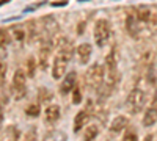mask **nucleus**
Returning a JSON list of instances; mask_svg holds the SVG:
<instances>
[{"instance_id": "f257e3e1", "label": "nucleus", "mask_w": 157, "mask_h": 141, "mask_svg": "<svg viewBox=\"0 0 157 141\" xmlns=\"http://www.w3.org/2000/svg\"><path fill=\"white\" fill-rule=\"evenodd\" d=\"M72 55H74V47H72L71 41H68L66 38H61L57 46V54H55L54 63H52V77L55 80L61 79L66 74L68 63L71 61Z\"/></svg>"}, {"instance_id": "f03ea898", "label": "nucleus", "mask_w": 157, "mask_h": 141, "mask_svg": "<svg viewBox=\"0 0 157 141\" xmlns=\"http://www.w3.org/2000/svg\"><path fill=\"white\" fill-rule=\"evenodd\" d=\"M104 71H105V79H107V85L113 86L120 82V71H118V58H116V50L112 49L110 52L105 57V66H104Z\"/></svg>"}, {"instance_id": "7ed1b4c3", "label": "nucleus", "mask_w": 157, "mask_h": 141, "mask_svg": "<svg viewBox=\"0 0 157 141\" xmlns=\"http://www.w3.org/2000/svg\"><path fill=\"white\" fill-rule=\"evenodd\" d=\"M85 79H86L88 88L98 91V89L102 86V83H104V79H105V71H104V66L101 65V63H94V65L86 71Z\"/></svg>"}, {"instance_id": "20e7f679", "label": "nucleus", "mask_w": 157, "mask_h": 141, "mask_svg": "<svg viewBox=\"0 0 157 141\" xmlns=\"http://www.w3.org/2000/svg\"><path fill=\"white\" fill-rule=\"evenodd\" d=\"M110 35H112L110 22L107 19H98L94 24V28H93V38H94L96 46L104 47L107 44V41L110 39Z\"/></svg>"}, {"instance_id": "39448f33", "label": "nucleus", "mask_w": 157, "mask_h": 141, "mask_svg": "<svg viewBox=\"0 0 157 141\" xmlns=\"http://www.w3.org/2000/svg\"><path fill=\"white\" fill-rule=\"evenodd\" d=\"M145 100H146V96L145 93L141 91L140 88H134L132 91L129 93L127 99H126V108L130 114H137L143 110L145 107Z\"/></svg>"}, {"instance_id": "423d86ee", "label": "nucleus", "mask_w": 157, "mask_h": 141, "mask_svg": "<svg viewBox=\"0 0 157 141\" xmlns=\"http://www.w3.org/2000/svg\"><path fill=\"white\" fill-rule=\"evenodd\" d=\"M13 94L17 100L24 99L25 94H27V74H25L22 69H16L14 75H13Z\"/></svg>"}, {"instance_id": "0eeeda50", "label": "nucleus", "mask_w": 157, "mask_h": 141, "mask_svg": "<svg viewBox=\"0 0 157 141\" xmlns=\"http://www.w3.org/2000/svg\"><path fill=\"white\" fill-rule=\"evenodd\" d=\"M93 113H94L93 102L88 100V102H86V108H85V110H80V111L75 114V119H74V132H75V133L82 130V127L86 124L88 118H90Z\"/></svg>"}, {"instance_id": "6e6552de", "label": "nucleus", "mask_w": 157, "mask_h": 141, "mask_svg": "<svg viewBox=\"0 0 157 141\" xmlns=\"http://www.w3.org/2000/svg\"><path fill=\"white\" fill-rule=\"evenodd\" d=\"M126 28H127V33L130 35V38L137 39L138 35H140V24H138L135 11H129L127 13V16H126Z\"/></svg>"}, {"instance_id": "1a4fd4ad", "label": "nucleus", "mask_w": 157, "mask_h": 141, "mask_svg": "<svg viewBox=\"0 0 157 141\" xmlns=\"http://www.w3.org/2000/svg\"><path fill=\"white\" fill-rule=\"evenodd\" d=\"M41 25H43V30H44V35L43 38H54L58 32V22L55 20L54 16H44L41 19Z\"/></svg>"}, {"instance_id": "9d476101", "label": "nucleus", "mask_w": 157, "mask_h": 141, "mask_svg": "<svg viewBox=\"0 0 157 141\" xmlns=\"http://www.w3.org/2000/svg\"><path fill=\"white\" fill-rule=\"evenodd\" d=\"M155 122H157V94L154 96L152 104L145 111V116H143V125L145 127H152Z\"/></svg>"}, {"instance_id": "9b49d317", "label": "nucleus", "mask_w": 157, "mask_h": 141, "mask_svg": "<svg viewBox=\"0 0 157 141\" xmlns=\"http://www.w3.org/2000/svg\"><path fill=\"white\" fill-rule=\"evenodd\" d=\"M75 82H77V74H75L74 71H71V72L66 74V77L63 79V82H61V85H60V93H61L63 96L69 94V91H72V89L77 86Z\"/></svg>"}, {"instance_id": "f8f14e48", "label": "nucleus", "mask_w": 157, "mask_h": 141, "mask_svg": "<svg viewBox=\"0 0 157 141\" xmlns=\"http://www.w3.org/2000/svg\"><path fill=\"white\" fill-rule=\"evenodd\" d=\"M75 52H77V57H78V63H80V65H86V63L90 61V58H91L93 49H91V46L88 43H83L80 46H77Z\"/></svg>"}, {"instance_id": "ddd939ff", "label": "nucleus", "mask_w": 157, "mask_h": 141, "mask_svg": "<svg viewBox=\"0 0 157 141\" xmlns=\"http://www.w3.org/2000/svg\"><path fill=\"white\" fill-rule=\"evenodd\" d=\"M44 119L47 124H55L60 119V107L58 105H49L44 110Z\"/></svg>"}, {"instance_id": "4468645a", "label": "nucleus", "mask_w": 157, "mask_h": 141, "mask_svg": "<svg viewBox=\"0 0 157 141\" xmlns=\"http://www.w3.org/2000/svg\"><path fill=\"white\" fill-rule=\"evenodd\" d=\"M135 14H137L138 22H141V24H148L149 19H151V14H152V9H151L148 5H140V6L135 9Z\"/></svg>"}, {"instance_id": "2eb2a0df", "label": "nucleus", "mask_w": 157, "mask_h": 141, "mask_svg": "<svg viewBox=\"0 0 157 141\" xmlns=\"http://www.w3.org/2000/svg\"><path fill=\"white\" fill-rule=\"evenodd\" d=\"M127 124H129V119L126 116H116L110 124V130L115 132V133H120L121 130H124L127 127Z\"/></svg>"}, {"instance_id": "dca6fc26", "label": "nucleus", "mask_w": 157, "mask_h": 141, "mask_svg": "<svg viewBox=\"0 0 157 141\" xmlns=\"http://www.w3.org/2000/svg\"><path fill=\"white\" fill-rule=\"evenodd\" d=\"M10 35H11L13 39L17 41V43H22V41L25 39V36H27V33H25V28L21 27V25H13V27L10 28Z\"/></svg>"}, {"instance_id": "f3484780", "label": "nucleus", "mask_w": 157, "mask_h": 141, "mask_svg": "<svg viewBox=\"0 0 157 141\" xmlns=\"http://www.w3.org/2000/svg\"><path fill=\"white\" fill-rule=\"evenodd\" d=\"M98 133H99V127L96 124H91V125H88L86 129H85L82 141H94V138L98 136Z\"/></svg>"}, {"instance_id": "a211bd4d", "label": "nucleus", "mask_w": 157, "mask_h": 141, "mask_svg": "<svg viewBox=\"0 0 157 141\" xmlns=\"http://www.w3.org/2000/svg\"><path fill=\"white\" fill-rule=\"evenodd\" d=\"M44 141H68V138H66V135H64L63 132H60V130H52V132L46 133Z\"/></svg>"}, {"instance_id": "6ab92c4d", "label": "nucleus", "mask_w": 157, "mask_h": 141, "mask_svg": "<svg viewBox=\"0 0 157 141\" xmlns=\"http://www.w3.org/2000/svg\"><path fill=\"white\" fill-rule=\"evenodd\" d=\"M25 114H27L29 118H38L39 114H41V108H39L38 104H30L25 108Z\"/></svg>"}, {"instance_id": "aec40b11", "label": "nucleus", "mask_w": 157, "mask_h": 141, "mask_svg": "<svg viewBox=\"0 0 157 141\" xmlns=\"http://www.w3.org/2000/svg\"><path fill=\"white\" fill-rule=\"evenodd\" d=\"M11 41V35H10V30H5V28H0V49H3L5 46H8Z\"/></svg>"}, {"instance_id": "412c9836", "label": "nucleus", "mask_w": 157, "mask_h": 141, "mask_svg": "<svg viewBox=\"0 0 157 141\" xmlns=\"http://www.w3.org/2000/svg\"><path fill=\"white\" fill-rule=\"evenodd\" d=\"M35 72H36V61H35L33 57H29V58H27V75L33 79Z\"/></svg>"}, {"instance_id": "4be33fe9", "label": "nucleus", "mask_w": 157, "mask_h": 141, "mask_svg": "<svg viewBox=\"0 0 157 141\" xmlns=\"http://www.w3.org/2000/svg\"><path fill=\"white\" fill-rule=\"evenodd\" d=\"M38 99H39V102H49V100L52 99V93L49 91L47 88H39Z\"/></svg>"}, {"instance_id": "5701e85b", "label": "nucleus", "mask_w": 157, "mask_h": 141, "mask_svg": "<svg viewBox=\"0 0 157 141\" xmlns=\"http://www.w3.org/2000/svg\"><path fill=\"white\" fill-rule=\"evenodd\" d=\"M123 141H138V136H137L135 129L129 127V129L126 130V133H124V136H123Z\"/></svg>"}, {"instance_id": "b1692460", "label": "nucleus", "mask_w": 157, "mask_h": 141, "mask_svg": "<svg viewBox=\"0 0 157 141\" xmlns=\"http://www.w3.org/2000/svg\"><path fill=\"white\" fill-rule=\"evenodd\" d=\"M72 102H74L75 105H78L82 102V89L78 88V86H75L72 89Z\"/></svg>"}, {"instance_id": "393cba45", "label": "nucleus", "mask_w": 157, "mask_h": 141, "mask_svg": "<svg viewBox=\"0 0 157 141\" xmlns=\"http://www.w3.org/2000/svg\"><path fill=\"white\" fill-rule=\"evenodd\" d=\"M6 133L10 135V141H19V132H17L16 127L10 125L8 129H6Z\"/></svg>"}, {"instance_id": "a878e982", "label": "nucleus", "mask_w": 157, "mask_h": 141, "mask_svg": "<svg viewBox=\"0 0 157 141\" xmlns=\"http://www.w3.org/2000/svg\"><path fill=\"white\" fill-rule=\"evenodd\" d=\"M146 79L149 82V85H155V80H157V75L154 74V66L151 65L148 68V72H146Z\"/></svg>"}, {"instance_id": "bb28decb", "label": "nucleus", "mask_w": 157, "mask_h": 141, "mask_svg": "<svg viewBox=\"0 0 157 141\" xmlns=\"http://www.w3.org/2000/svg\"><path fill=\"white\" fill-rule=\"evenodd\" d=\"M6 69H8V66H6V63L0 58V85H3V82H5V75H6Z\"/></svg>"}, {"instance_id": "cd10ccee", "label": "nucleus", "mask_w": 157, "mask_h": 141, "mask_svg": "<svg viewBox=\"0 0 157 141\" xmlns=\"http://www.w3.org/2000/svg\"><path fill=\"white\" fill-rule=\"evenodd\" d=\"M149 28L151 32H157V11H152V14H151V19H149Z\"/></svg>"}, {"instance_id": "c85d7f7f", "label": "nucleus", "mask_w": 157, "mask_h": 141, "mask_svg": "<svg viewBox=\"0 0 157 141\" xmlns=\"http://www.w3.org/2000/svg\"><path fill=\"white\" fill-rule=\"evenodd\" d=\"M25 141H38V135H36V127H32V129L27 132L25 135Z\"/></svg>"}, {"instance_id": "c756f323", "label": "nucleus", "mask_w": 157, "mask_h": 141, "mask_svg": "<svg viewBox=\"0 0 157 141\" xmlns=\"http://www.w3.org/2000/svg\"><path fill=\"white\" fill-rule=\"evenodd\" d=\"M3 119H5V113H3V105L0 104V129L3 125Z\"/></svg>"}]
</instances>
